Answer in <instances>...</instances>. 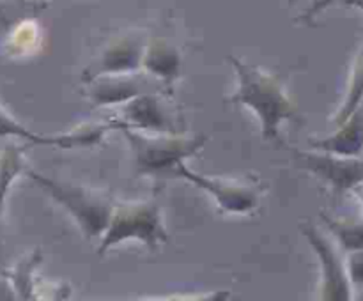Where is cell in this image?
Segmentation results:
<instances>
[{"instance_id": "5bb4252c", "label": "cell", "mask_w": 363, "mask_h": 301, "mask_svg": "<svg viewBox=\"0 0 363 301\" xmlns=\"http://www.w3.org/2000/svg\"><path fill=\"white\" fill-rule=\"evenodd\" d=\"M328 229L346 251L363 250V220H333L323 215Z\"/></svg>"}, {"instance_id": "7402d4cb", "label": "cell", "mask_w": 363, "mask_h": 301, "mask_svg": "<svg viewBox=\"0 0 363 301\" xmlns=\"http://www.w3.org/2000/svg\"><path fill=\"white\" fill-rule=\"evenodd\" d=\"M0 21H6V18H4V14H2V9H0Z\"/></svg>"}, {"instance_id": "8fae6325", "label": "cell", "mask_w": 363, "mask_h": 301, "mask_svg": "<svg viewBox=\"0 0 363 301\" xmlns=\"http://www.w3.org/2000/svg\"><path fill=\"white\" fill-rule=\"evenodd\" d=\"M142 94V84L135 78L121 76V74H106V78H96V85L91 91L94 105H116V103L130 101L135 96Z\"/></svg>"}, {"instance_id": "52a82bcc", "label": "cell", "mask_w": 363, "mask_h": 301, "mask_svg": "<svg viewBox=\"0 0 363 301\" xmlns=\"http://www.w3.org/2000/svg\"><path fill=\"white\" fill-rule=\"evenodd\" d=\"M176 169L177 174L183 176L184 179L197 184L202 190L209 191L223 211L245 215V212H250L257 208L261 190L255 188L254 184L240 183V181L234 179H223V177L201 176V174H195L194 170H190L183 163H179Z\"/></svg>"}, {"instance_id": "7a4b0ae2", "label": "cell", "mask_w": 363, "mask_h": 301, "mask_svg": "<svg viewBox=\"0 0 363 301\" xmlns=\"http://www.w3.org/2000/svg\"><path fill=\"white\" fill-rule=\"evenodd\" d=\"M28 176L57 202L62 205L67 212L80 225L87 237L103 236L108 227L110 216H112L113 204L112 198L105 191L94 190V188L77 186V184L60 183V181L50 179L41 174L28 170Z\"/></svg>"}, {"instance_id": "4fadbf2b", "label": "cell", "mask_w": 363, "mask_h": 301, "mask_svg": "<svg viewBox=\"0 0 363 301\" xmlns=\"http://www.w3.org/2000/svg\"><path fill=\"white\" fill-rule=\"evenodd\" d=\"M363 99V46L360 50V53L357 55L353 64V69H351V76H350V85H347V92H346V101L342 103V108L340 112L337 113L335 123L337 126L346 123L358 108H360V103Z\"/></svg>"}, {"instance_id": "5b68a950", "label": "cell", "mask_w": 363, "mask_h": 301, "mask_svg": "<svg viewBox=\"0 0 363 301\" xmlns=\"http://www.w3.org/2000/svg\"><path fill=\"white\" fill-rule=\"evenodd\" d=\"M308 243L314 246L323 269V300H351V278L337 244L326 237L315 225H301Z\"/></svg>"}, {"instance_id": "9c48e42d", "label": "cell", "mask_w": 363, "mask_h": 301, "mask_svg": "<svg viewBox=\"0 0 363 301\" xmlns=\"http://www.w3.org/2000/svg\"><path fill=\"white\" fill-rule=\"evenodd\" d=\"M124 120H116L117 127L128 126L137 127V130H151L163 133V131H174V124L170 123V117L167 115L165 106L160 103L156 96L149 92L135 96L130 99L123 110Z\"/></svg>"}, {"instance_id": "9a60e30c", "label": "cell", "mask_w": 363, "mask_h": 301, "mask_svg": "<svg viewBox=\"0 0 363 301\" xmlns=\"http://www.w3.org/2000/svg\"><path fill=\"white\" fill-rule=\"evenodd\" d=\"M21 166H23V156L16 145H7L0 158V211H2L4 198H6L7 190H9L11 183L14 177L20 174Z\"/></svg>"}, {"instance_id": "6da1fadb", "label": "cell", "mask_w": 363, "mask_h": 301, "mask_svg": "<svg viewBox=\"0 0 363 301\" xmlns=\"http://www.w3.org/2000/svg\"><path fill=\"white\" fill-rule=\"evenodd\" d=\"M229 60L238 76V89L230 101L254 110L261 120L262 137L277 140L284 120L296 115V105L277 76L233 55Z\"/></svg>"}, {"instance_id": "8992f818", "label": "cell", "mask_w": 363, "mask_h": 301, "mask_svg": "<svg viewBox=\"0 0 363 301\" xmlns=\"http://www.w3.org/2000/svg\"><path fill=\"white\" fill-rule=\"evenodd\" d=\"M298 166L307 169L332 184L337 191L354 190L363 183V161L354 156L333 154V152H305L294 149Z\"/></svg>"}, {"instance_id": "d6986e66", "label": "cell", "mask_w": 363, "mask_h": 301, "mask_svg": "<svg viewBox=\"0 0 363 301\" xmlns=\"http://www.w3.org/2000/svg\"><path fill=\"white\" fill-rule=\"evenodd\" d=\"M333 2H337V0H314V2H312V6L308 7L307 11H305V14L300 18V20L312 21V20H314L315 14H319L321 11H325L326 7H328L330 4H333Z\"/></svg>"}, {"instance_id": "3957f363", "label": "cell", "mask_w": 363, "mask_h": 301, "mask_svg": "<svg viewBox=\"0 0 363 301\" xmlns=\"http://www.w3.org/2000/svg\"><path fill=\"white\" fill-rule=\"evenodd\" d=\"M128 239L142 241L147 244L149 250H156L158 244L169 239L162 212L155 202L133 200L113 205L108 227L103 234L98 251L105 254L108 248Z\"/></svg>"}, {"instance_id": "ba28073f", "label": "cell", "mask_w": 363, "mask_h": 301, "mask_svg": "<svg viewBox=\"0 0 363 301\" xmlns=\"http://www.w3.org/2000/svg\"><path fill=\"white\" fill-rule=\"evenodd\" d=\"M142 62V45L135 38H121L99 55L94 66L85 71V81H94L96 78L106 74H126L137 69Z\"/></svg>"}, {"instance_id": "ac0fdd59", "label": "cell", "mask_w": 363, "mask_h": 301, "mask_svg": "<svg viewBox=\"0 0 363 301\" xmlns=\"http://www.w3.org/2000/svg\"><path fill=\"white\" fill-rule=\"evenodd\" d=\"M347 271H350L351 282L363 283V250L350 251V259H347Z\"/></svg>"}, {"instance_id": "277c9868", "label": "cell", "mask_w": 363, "mask_h": 301, "mask_svg": "<svg viewBox=\"0 0 363 301\" xmlns=\"http://www.w3.org/2000/svg\"><path fill=\"white\" fill-rule=\"evenodd\" d=\"M126 135L131 149H133L135 161L142 170L147 172H158L169 166H177L183 163L184 158L194 156L201 151L208 142L206 135L199 137H181V135L158 133L147 135L140 130L121 126Z\"/></svg>"}, {"instance_id": "44dd1931", "label": "cell", "mask_w": 363, "mask_h": 301, "mask_svg": "<svg viewBox=\"0 0 363 301\" xmlns=\"http://www.w3.org/2000/svg\"><path fill=\"white\" fill-rule=\"evenodd\" d=\"M354 193H357L358 195V198H360V200L363 202V183H360V184H358V186L357 188H354Z\"/></svg>"}, {"instance_id": "ffe728a7", "label": "cell", "mask_w": 363, "mask_h": 301, "mask_svg": "<svg viewBox=\"0 0 363 301\" xmlns=\"http://www.w3.org/2000/svg\"><path fill=\"white\" fill-rule=\"evenodd\" d=\"M344 2H346L347 6H354V7H358V9L363 11V0H344Z\"/></svg>"}, {"instance_id": "2e32d148", "label": "cell", "mask_w": 363, "mask_h": 301, "mask_svg": "<svg viewBox=\"0 0 363 301\" xmlns=\"http://www.w3.org/2000/svg\"><path fill=\"white\" fill-rule=\"evenodd\" d=\"M0 137H21L35 142V144L59 145V137H39V135L32 133L27 127L21 126L16 119H13L2 106H0Z\"/></svg>"}, {"instance_id": "30bf717a", "label": "cell", "mask_w": 363, "mask_h": 301, "mask_svg": "<svg viewBox=\"0 0 363 301\" xmlns=\"http://www.w3.org/2000/svg\"><path fill=\"white\" fill-rule=\"evenodd\" d=\"M311 145L318 151L357 156L363 149V110L358 108L346 123L340 124V130L333 137L312 140Z\"/></svg>"}, {"instance_id": "e0dca14e", "label": "cell", "mask_w": 363, "mask_h": 301, "mask_svg": "<svg viewBox=\"0 0 363 301\" xmlns=\"http://www.w3.org/2000/svg\"><path fill=\"white\" fill-rule=\"evenodd\" d=\"M39 255L32 254L30 257H27L25 261L18 262L14 273H11V280L14 282V287L20 293L21 297H30L32 293V269H34L35 262H38Z\"/></svg>"}, {"instance_id": "7c38bea8", "label": "cell", "mask_w": 363, "mask_h": 301, "mask_svg": "<svg viewBox=\"0 0 363 301\" xmlns=\"http://www.w3.org/2000/svg\"><path fill=\"white\" fill-rule=\"evenodd\" d=\"M144 66L163 81H174L179 74L181 59L176 50L170 48L167 42L156 41L145 52Z\"/></svg>"}]
</instances>
